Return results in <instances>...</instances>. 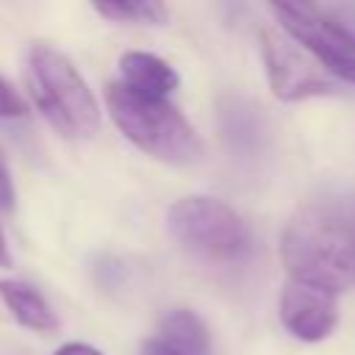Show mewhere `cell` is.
Masks as SVG:
<instances>
[{"mask_svg": "<svg viewBox=\"0 0 355 355\" xmlns=\"http://www.w3.org/2000/svg\"><path fill=\"white\" fill-rule=\"evenodd\" d=\"M280 261L288 280L338 297L355 286V225L330 208L308 205L286 222Z\"/></svg>", "mask_w": 355, "mask_h": 355, "instance_id": "cell-1", "label": "cell"}, {"mask_svg": "<svg viewBox=\"0 0 355 355\" xmlns=\"http://www.w3.org/2000/svg\"><path fill=\"white\" fill-rule=\"evenodd\" d=\"M105 105L122 136L141 153L172 166H189L202 158L200 136L172 103L133 94L122 83H108Z\"/></svg>", "mask_w": 355, "mask_h": 355, "instance_id": "cell-2", "label": "cell"}, {"mask_svg": "<svg viewBox=\"0 0 355 355\" xmlns=\"http://www.w3.org/2000/svg\"><path fill=\"white\" fill-rule=\"evenodd\" d=\"M28 83L36 108L47 122L72 139H86L100 130V105L78 67L50 44H31Z\"/></svg>", "mask_w": 355, "mask_h": 355, "instance_id": "cell-3", "label": "cell"}, {"mask_svg": "<svg viewBox=\"0 0 355 355\" xmlns=\"http://www.w3.org/2000/svg\"><path fill=\"white\" fill-rule=\"evenodd\" d=\"M166 230L186 250L214 261H239L252 247L244 219L216 197H180L166 211Z\"/></svg>", "mask_w": 355, "mask_h": 355, "instance_id": "cell-4", "label": "cell"}, {"mask_svg": "<svg viewBox=\"0 0 355 355\" xmlns=\"http://www.w3.org/2000/svg\"><path fill=\"white\" fill-rule=\"evenodd\" d=\"M286 36H291L330 75L355 83V33L333 14L311 3H272Z\"/></svg>", "mask_w": 355, "mask_h": 355, "instance_id": "cell-5", "label": "cell"}, {"mask_svg": "<svg viewBox=\"0 0 355 355\" xmlns=\"http://www.w3.org/2000/svg\"><path fill=\"white\" fill-rule=\"evenodd\" d=\"M261 58L266 67L269 89L283 103H297L319 94H333V83L319 69L313 58L305 55V50L286 33H277L275 28L258 31Z\"/></svg>", "mask_w": 355, "mask_h": 355, "instance_id": "cell-6", "label": "cell"}, {"mask_svg": "<svg viewBox=\"0 0 355 355\" xmlns=\"http://www.w3.org/2000/svg\"><path fill=\"white\" fill-rule=\"evenodd\" d=\"M280 322L300 341H324L338 322L336 294L286 280L280 291Z\"/></svg>", "mask_w": 355, "mask_h": 355, "instance_id": "cell-7", "label": "cell"}, {"mask_svg": "<svg viewBox=\"0 0 355 355\" xmlns=\"http://www.w3.org/2000/svg\"><path fill=\"white\" fill-rule=\"evenodd\" d=\"M119 75L122 86H128L133 94L150 97V100H166L169 92L178 89L180 75L155 53L144 50H128L119 55Z\"/></svg>", "mask_w": 355, "mask_h": 355, "instance_id": "cell-8", "label": "cell"}, {"mask_svg": "<svg viewBox=\"0 0 355 355\" xmlns=\"http://www.w3.org/2000/svg\"><path fill=\"white\" fill-rule=\"evenodd\" d=\"M0 300L11 311V316L36 333H53L58 330V316L50 308V302L28 283L22 280H0Z\"/></svg>", "mask_w": 355, "mask_h": 355, "instance_id": "cell-9", "label": "cell"}, {"mask_svg": "<svg viewBox=\"0 0 355 355\" xmlns=\"http://www.w3.org/2000/svg\"><path fill=\"white\" fill-rule=\"evenodd\" d=\"M158 338L172 347L178 355H211V338L202 319L186 308L169 311L161 319Z\"/></svg>", "mask_w": 355, "mask_h": 355, "instance_id": "cell-10", "label": "cell"}, {"mask_svg": "<svg viewBox=\"0 0 355 355\" xmlns=\"http://www.w3.org/2000/svg\"><path fill=\"white\" fill-rule=\"evenodd\" d=\"M94 11L105 19L116 22H141V25H164L169 19V8L158 0H116V3H94Z\"/></svg>", "mask_w": 355, "mask_h": 355, "instance_id": "cell-11", "label": "cell"}, {"mask_svg": "<svg viewBox=\"0 0 355 355\" xmlns=\"http://www.w3.org/2000/svg\"><path fill=\"white\" fill-rule=\"evenodd\" d=\"M25 111L28 105L22 94L6 78H0V119H17V116H25Z\"/></svg>", "mask_w": 355, "mask_h": 355, "instance_id": "cell-12", "label": "cell"}, {"mask_svg": "<svg viewBox=\"0 0 355 355\" xmlns=\"http://www.w3.org/2000/svg\"><path fill=\"white\" fill-rule=\"evenodd\" d=\"M0 205L3 208H11L14 205V189H11V178H8V169L0 158Z\"/></svg>", "mask_w": 355, "mask_h": 355, "instance_id": "cell-13", "label": "cell"}, {"mask_svg": "<svg viewBox=\"0 0 355 355\" xmlns=\"http://www.w3.org/2000/svg\"><path fill=\"white\" fill-rule=\"evenodd\" d=\"M53 355H103L97 347L92 344H83V341H69V344H61Z\"/></svg>", "mask_w": 355, "mask_h": 355, "instance_id": "cell-14", "label": "cell"}, {"mask_svg": "<svg viewBox=\"0 0 355 355\" xmlns=\"http://www.w3.org/2000/svg\"><path fill=\"white\" fill-rule=\"evenodd\" d=\"M139 355H178V352H175L172 347H166V344L155 336V338H147V341L141 344V352H139Z\"/></svg>", "mask_w": 355, "mask_h": 355, "instance_id": "cell-15", "label": "cell"}, {"mask_svg": "<svg viewBox=\"0 0 355 355\" xmlns=\"http://www.w3.org/2000/svg\"><path fill=\"white\" fill-rule=\"evenodd\" d=\"M0 269H11V252H8V244H6L3 230H0Z\"/></svg>", "mask_w": 355, "mask_h": 355, "instance_id": "cell-16", "label": "cell"}]
</instances>
